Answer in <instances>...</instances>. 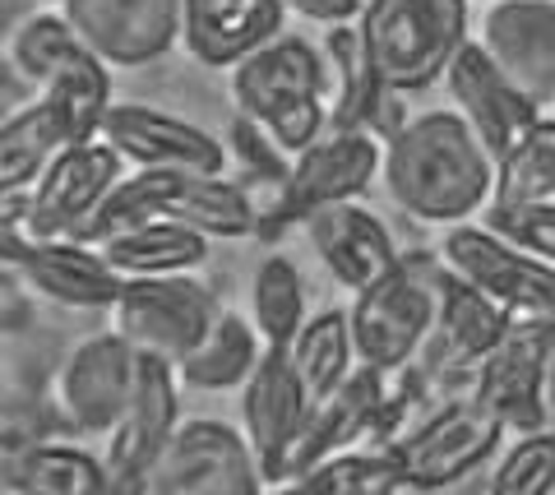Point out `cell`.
<instances>
[{"instance_id":"ba28073f","label":"cell","mask_w":555,"mask_h":495,"mask_svg":"<svg viewBox=\"0 0 555 495\" xmlns=\"http://www.w3.org/2000/svg\"><path fill=\"white\" fill-rule=\"evenodd\" d=\"M181 426V375L167 356L139 352V375L126 407H120L116 426L107 431V486L120 495H144L149 472L158 468L163 450L171 445Z\"/></svg>"},{"instance_id":"9c48e42d","label":"cell","mask_w":555,"mask_h":495,"mask_svg":"<svg viewBox=\"0 0 555 495\" xmlns=\"http://www.w3.org/2000/svg\"><path fill=\"white\" fill-rule=\"evenodd\" d=\"M264 482L241 426L218 417H185L149 472L144 495H250Z\"/></svg>"},{"instance_id":"3957f363","label":"cell","mask_w":555,"mask_h":495,"mask_svg":"<svg viewBox=\"0 0 555 495\" xmlns=\"http://www.w3.org/2000/svg\"><path fill=\"white\" fill-rule=\"evenodd\" d=\"M357 32L379 83L412 97L436 89L473 38V0H366Z\"/></svg>"},{"instance_id":"8fae6325","label":"cell","mask_w":555,"mask_h":495,"mask_svg":"<svg viewBox=\"0 0 555 495\" xmlns=\"http://www.w3.org/2000/svg\"><path fill=\"white\" fill-rule=\"evenodd\" d=\"M116 329L130 338L139 352L181 362L204 338V329L218 320L214 287L199 283L195 273H158V278H126L112 305Z\"/></svg>"},{"instance_id":"d6a6232c","label":"cell","mask_w":555,"mask_h":495,"mask_svg":"<svg viewBox=\"0 0 555 495\" xmlns=\"http://www.w3.org/2000/svg\"><path fill=\"white\" fill-rule=\"evenodd\" d=\"M551 181H555V116L542 112L495 158V199L491 204L546 199L551 195Z\"/></svg>"},{"instance_id":"60d3db41","label":"cell","mask_w":555,"mask_h":495,"mask_svg":"<svg viewBox=\"0 0 555 495\" xmlns=\"http://www.w3.org/2000/svg\"><path fill=\"white\" fill-rule=\"evenodd\" d=\"M546 403H551V413H555V356H551V366H546Z\"/></svg>"},{"instance_id":"ffe728a7","label":"cell","mask_w":555,"mask_h":495,"mask_svg":"<svg viewBox=\"0 0 555 495\" xmlns=\"http://www.w3.org/2000/svg\"><path fill=\"white\" fill-rule=\"evenodd\" d=\"M301 227L310 236V246H315L320 264L334 273V283H343L347 292H361V287L385 278L398 264V246H393L389 223L379 213H371L361 199L324 204Z\"/></svg>"},{"instance_id":"f546056e","label":"cell","mask_w":555,"mask_h":495,"mask_svg":"<svg viewBox=\"0 0 555 495\" xmlns=\"http://www.w3.org/2000/svg\"><path fill=\"white\" fill-rule=\"evenodd\" d=\"M287 356H292V366H297L301 385L310 389V399L320 403L328 389H338L357 366L347 311H315L301 324V334L287 343Z\"/></svg>"},{"instance_id":"4fadbf2b","label":"cell","mask_w":555,"mask_h":495,"mask_svg":"<svg viewBox=\"0 0 555 495\" xmlns=\"http://www.w3.org/2000/svg\"><path fill=\"white\" fill-rule=\"evenodd\" d=\"M509 324H514V315L495 297H486L477 283H467L463 273L440 264L436 324H430V338L412 366L422 370L426 380H440V375L444 380H473L477 362L509 334Z\"/></svg>"},{"instance_id":"ee69618b","label":"cell","mask_w":555,"mask_h":495,"mask_svg":"<svg viewBox=\"0 0 555 495\" xmlns=\"http://www.w3.org/2000/svg\"><path fill=\"white\" fill-rule=\"evenodd\" d=\"M551 116H555V107H551Z\"/></svg>"},{"instance_id":"836d02e7","label":"cell","mask_w":555,"mask_h":495,"mask_svg":"<svg viewBox=\"0 0 555 495\" xmlns=\"http://www.w3.org/2000/svg\"><path fill=\"white\" fill-rule=\"evenodd\" d=\"M79 47H83V38L75 32V24L65 19V10L42 5L38 14H28V19L14 28V38H10V65H14V75H20L24 83L42 89V83L56 75Z\"/></svg>"},{"instance_id":"e575fe53","label":"cell","mask_w":555,"mask_h":495,"mask_svg":"<svg viewBox=\"0 0 555 495\" xmlns=\"http://www.w3.org/2000/svg\"><path fill=\"white\" fill-rule=\"evenodd\" d=\"M177 177L181 172H153V167H134L130 177H120L112 185V195L102 199V209L93 213L83 242H102V236H112L120 227H134V223H149V218L167 213V199H171Z\"/></svg>"},{"instance_id":"9a60e30c","label":"cell","mask_w":555,"mask_h":495,"mask_svg":"<svg viewBox=\"0 0 555 495\" xmlns=\"http://www.w3.org/2000/svg\"><path fill=\"white\" fill-rule=\"evenodd\" d=\"M61 10L112 70L153 65L181 42V0H65Z\"/></svg>"},{"instance_id":"7bdbcfd3","label":"cell","mask_w":555,"mask_h":495,"mask_svg":"<svg viewBox=\"0 0 555 495\" xmlns=\"http://www.w3.org/2000/svg\"><path fill=\"white\" fill-rule=\"evenodd\" d=\"M546 199H555V181H551V195H546Z\"/></svg>"},{"instance_id":"8d00e7d4","label":"cell","mask_w":555,"mask_h":495,"mask_svg":"<svg viewBox=\"0 0 555 495\" xmlns=\"http://www.w3.org/2000/svg\"><path fill=\"white\" fill-rule=\"evenodd\" d=\"M486 227L509 236L514 246L532 250L537 260L555 264V199H524V204H486Z\"/></svg>"},{"instance_id":"74e56055","label":"cell","mask_w":555,"mask_h":495,"mask_svg":"<svg viewBox=\"0 0 555 495\" xmlns=\"http://www.w3.org/2000/svg\"><path fill=\"white\" fill-rule=\"evenodd\" d=\"M228 153H232V162H241L255 181L273 185V191H278V185L287 181V172H292V153L278 144L264 126L250 121V116H241V112H236V121H232V130H228Z\"/></svg>"},{"instance_id":"7c38bea8","label":"cell","mask_w":555,"mask_h":495,"mask_svg":"<svg viewBox=\"0 0 555 495\" xmlns=\"http://www.w3.org/2000/svg\"><path fill=\"white\" fill-rule=\"evenodd\" d=\"M440 260L467 283H477L486 297H495L509 315H555V264L514 246L481 218L444 227Z\"/></svg>"},{"instance_id":"1f68e13d","label":"cell","mask_w":555,"mask_h":495,"mask_svg":"<svg viewBox=\"0 0 555 495\" xmlns=\"http://www.w3.org/2000/svg\"><path fill=\"white\" fill-rule=\"evenodd\" d=\"M292 486H315V491H357V495H375V491H403V468H398L393 445H347L315 458L310 468L292 477Z\"/></svg>"},{"instance_id":"d6986e66","label":"cell","mask_w":555,"mask_h":495,"mask_svg":"<svg viewBox=\"0 0 555 495\" xmlns=\"http://www.w3.org/2000/svg\"><path fill=\"white\" fill-rule=\"evenodd\" d=\"M477 42L537 107H555V0H486Z\"/></svg>"},{"instance_id":"f1b7e54d","label":"cell","mask_w":555,"mask_h":495,"mask_svg":"<svg viewBox=\"0 0 555 495\" xmlns=\"http://www.w3.org/2000/svg\"><path fill=\"white\" fill-rule=\"evenodd\" d=\"M310 320L306 278L292 255H264L250 278V324L264 338V348H287Z\"/></svg>"},{"instance_id":"7a4b0ae2","label":"cell","mask_w":555,"mask_h":495,"mask_svg":"<svg viewBox=\"0 0 555 495\" xmlns=\"http://www.w3.org/2000/svg\"><path fill=\"white\" fill-rule=\"evenodd\" d=\"M241 116L259 121L292 158L328 130V61L324 47L297 32H278L228 70Z\"/></svg>"},{"instance_id":"2e32d148","label":"cell","mask_w":555,"mask_h":495,"mask_svg":"<svg viewBox=\"0 0 555 495\" xmlns=\"http://www.w3.org/2000/svg\"><path fill=\"white\" fill-rule=\"evenodd\" d=\"M102 140H112L126 162L153 167V172H222L232 162L218 134L149 102H112Z\"/></svg>"},{"instance_id":"6da1fadb","label":"cell","mask_w":555,"mask_h":495,"mask_svg":"<svg viewBox=\"0 0 555 495\" xmlns=\"http://www.w3.org/2000/svg\"><path fill=\"white\" fill-rule=\"evenodd\" d=\"M379 181L416 223H473L495 199V153L454 107H430L385 140Z\"/></svg>"},{"instance_id":"44dd1931","label":"cell","mask_w":555,"mask_h":495,"mask_svg":"<svg viewBox=\"0 0 555 495\" xmlns=\"http://www.w3.org/2000/svg\"><path fill=\"white\" fill-rule=\"evenodd\" d=\"M287 24L283 0H181V42L208 70H232Z\"/></svg>"},{"instance_id":"5bb4252c","label":"cell","mask_w":555,"mask_h":495,"mask_svg":"<svg viewBox=\"0 0 555 495\" xmlns=\"http://www.w3.org/2000/svg\"><path fill=\"white\" fill-rule=\"evenodd\" d=\"M310 407H315V399L301 385L287 348H264L250 380L241 385V431H246L269 486H283L292 450H297L310 421Z\"/></svg>"},{"instance_id":"277c9868","label":"cell","mask_w":555,"mask_h":495,"mask_svg":"<svg viewBox=\"0 0 555 495\" xmlns=\"http://www.w3.org/2000/svg\"><path fill=\"white\" fill-rule=\"evenodd\" d=\"M436 264H422L412 255H398V264L375 278L371 287L352 292L347 305V324H352V348L357 362H366L375 370H408L422 356L430 324H436Z\"/></svg>"},{"instance_id":"d4e9b609","label":"cell","mask_w":555,"mask_h":495,"mask_svg":"<svg viewBox=\"0 0 555 495\" xmlns=\"http://www.w3.org/2000/svg\"><path fill=\"white\" fill-rule=\"evenodd\" d=\"M0 486L24 491V495H102V491H112L102 454L69 445V440H28V445H20L5 458V468H0Z\"/></svg>"},{"instance_id":"b9f144b4","label":"cell","mask_w":555,"mask_h":495,"mask_svg":"<svg viewBox=\"0 0 555 495\" xmlns=\"http://www.w3.org/2000/svg\"><path fill=\"white\" fill-rule=\"evenodd\" d=\"M38 5H56V10H61V5H65V0H38Z\"/></svg>"},{"instance_id":"484cf974","label":"cell","mask_w":555,"mask_h":495,"mask_svg":"<svg viewBox=\"0 0 555 495\" xmlns=\"http://www.w3.org/2000/svg\"><path fill=\"white\" fill-rule=\"evenodd\" d=\"M264 356V338L250 324V315L236 311H218V320L204 329V338L190 348L177 375L181 389H199V394H228V389H241L250 380V370Z\"/></svg>"},{"instance_id":"4316f807","label":"cell","mask_w":555,"mask_h":495,"mask_svg":"<svg viewBox=\"0 0 555 495\" xmlns=\"http://www.w3.org/2000/svg\"><path fill=\"white\" fill-rule=\"evenodd\" d=\"M51 121L61 130V144H79L102 134V121L112 112V65L98 51L79 47L56 75L42 83V93Z\"/></svg>"},{"instance_id":"7402d4cb","label":"cell","mask_w":555,"mask_h":495,"mask_svg":"<svg viewBox=\"0 0 555 495\" xmlns=\"http://www.w3.org/2000/svg\"><path fill=\"white\" fill-rule=\"evenodd\" d=\"M385 403H389V370H375L366 362H357L352 375H347L338 389H328V394L310 407V421H306V431L297 440V450H292L283 486H292V477H297L301 468H310L315 458L371 440Z\"/></svg>"},{"instance_id":"ac0fdd59","label":"cell","mask_w":555,"mask_h":495,"mask_svg":"<svg viewBox=\"0 0 555 495\" xmlns=\"http://www.w3.org/2000/svg\"><path fill=\"white\" fill-rule=\"evenodd\" d=\"M440 83L449 93V107L481 134V144L491 148L495 158L537 121V116H542V107H537V102L500 70L495 56L477 38L463 42V51L449 61Z\"/></svg>"},{"instance_id":"d590c367","label":"cell","mask_w":555,"mask_h":495,"mask_svg":"<svg viewBox=\"0 0 555 495\" xmlns=\"http://www.w3.org/2000/svg\"><path fill=\"white\" fill-rule=\"evenodd\" d=\"M495 495H546L555 491V431L551 426H532V431H514V440L495 454L491 468Z\"/></svg>"},{"instance_id":"e0dca14e","label":"cell","mask_w":555,"mask_h":495,"mask_svg":"<svg viewBox=\"0 0 555 495\" xmlns=\"http://www.w3.org/2000/svg\"><path fill=\"white\" fill-rule=\"evenodd\" d=\"M134 375H139V348L120 329L83 338V343L65 356L61 380H56L61 413L83 435H107L130 399Z\"/></svg>"},{"instance_id":"5b68a950","label":"cell","mask_w":555,"mask_h":495,"mask_svg":"<svg viewBox=\"0 0 555 495\" xmlns=\"http://www.w3.org/2000/svg\"><path fill=\"white\" fill-rule=\"evenodd\" d=\"M500 440H505V421L467 389L463 399L436 403L412 426H403V435L393 440V454L403 468V486L444 491L467 482L481 464H491L500 454Z\"/></svg>"},{"instance_id":"30bf717a","label":"cell","mask_w":555,"mask_h":495,"mask_svg":"<svg viewBox=\"0 0 555 495\" xmlns=\"http://www.w3.org/2000/svg\"><path fill=\"white\" fill-rule=\"evenodd\" d=\"M555 356V315H514L509 334L477 362L473 399H481L505 421V431H532L551 421L546 366Z\"/></svg>"},{"instance_id":"f35d334b","label":"cell","mask_w":555,"mask_h":495,"mask_svg":"<svg viewBox=\"0 0 555 495\" xmlns=\"http://www.w3.org/2000/svg\"><path fill=\"white\" fill-rule=\"evenodd\" d=\"M33 287L20 264H0V334H20L33 324Z\"/></svg>"},{"instance_id":"52a82bcc","label":"cell","mask_w":555,"mask_h":495,"mask_svg":"<svg viewBox=\"0 0 555 495\" xmlns=\"http://www.w3.org/2000/svg\"><path fill=\"white\" fill-rule=\"evenodd\" d=\"M120 177H126V158L102 134L61 144L42 167V177L33 181V191L24 195V232L33 242H47V236H79L83 242L93 213Z\"/></svg>"},{"instance_id":"cb8c5ba5","label":"cell","mask_w":555,"mask_h":495,"mask_svg":"<svg viewBox=\"0 0 555 495\" xmlns=\"http://www.w3.org/2000/svg\"><path fill=\"white\" fill-rule=\"evenodd\" d=\"M102 255L112 260L120 278H158V273H195L208 260V236L181 223L171 213H158L149 223L120 227L102 236Z\"/></svg>"},{"instance_id":"8992f818","label":"cell","mask_w":555,"mask_h":495,"mask_svg":"<svg viewBox=\"0 0 555 495\" xmlns=\"http://www.w3.org/2000/svg\"><path fill=\"white\" fill-rule=\"evenodd\" d=\"M385 167V140L357 126H328L310 148L292 158L287 181L264 213H259V232H278L287 223H306L315 209L338 199H361L379 181Z\"/></svg>"},{"instance_id":"83f0119b","label":"cell","mask_w":555,"mask_h":495,"mask_svg":"<svg viewBox=\"0 0 555 495\" xmlns=\"http://www.w3.org/2000/svg\"><path fill=\"white\" fill-rule=\"evenodd\" d=\"M167 213L181 218V223L199 227L208 242L222 236V242H241V236L259 232V213L264 204H255V195L241 181L222 177V172H181L171 185Z\"/></svg>"},{"instance_id":"4dcf8cb0","label":"cell","mask_w":555,"mask_h":495,"mask_svg":"<svg viewBox=\"0 0 555 495\" xmlns=\"http://www.w3.org/2000/svg\"><path fill=\"white\" fill-rule=\"evenodd\" d=\"M56 148H61V130L51 121L42 97H33L28 107L5 116L0 121V199L28 195Z\"/></svg>"},{"instance_id":"603a6c76","label":"cell","mask_w":555,"mask_h":495,"mask_svg":"<svg viewBox=\"0 0 555 495\" xmlns=\"http://www.w3.org/2000/svg\"><path fill=\"white\" fill-rule=\"evenodd\" d=\"M20 273L28 287L47 301L75 305V311H112L126 278L112 269L98 242H79V236H47V242H28Z\"/></svg>"},{"instance_id":"ab89813d","label":"cell","mask_w":555,"mask_h":495,"mask_svg":"<svg viewBox=\"0 0 555 495\" xmlns=\"http://www.w3.org/2000/svg\"><path fill=\"white\" fill-rule=\"evenodd\" d=\"M287 14H297L306 24H320V28H338V24H357L366 0H283Z\"/></svg>"}]
</instances>
